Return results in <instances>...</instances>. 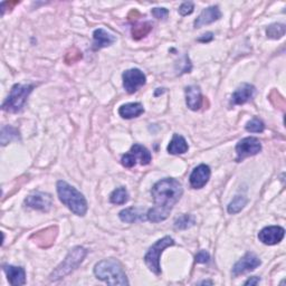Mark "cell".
Returning a JSON list of instances; mask_svg holds the SVG:
<instances>
[{
    "label": "cell",
    "mask_w": 286,
    "mask_h": 286,
    "mask_svg": "<svg viewBox=\"0 0 286 286\" xmlns=\"http://www.w3.org/2000/svg\"><path fill=\"white\" fill-rule=\"evenodd\" d=\"M183 192V186L178 180L166 178L158 181L151 190L155 207L148 211L147 218L152 223L166 221L173 206L180 200Z\"/></svg>",
    "instance_id": "obj_1"
},
{
    "label": "cell",
    "mask_w": 286,
    "mask_h": 286,
    "mask_svg": "<svg viewBox=\"0 0 286 286\" xmlns=\"http://www.w3.org/2000/svg\"><path fill=\"white\" fill-rule=\"evenodd\" d=\"M95 276L110 285H129L122 264L114 258L98 262L94 267Z\"/></svg>",
    "instance_id": "obj_2"
},
{
    "label": "cell",
    "mask_w": 286,
    "mask_h": 286,
    "mask_svg": "<svg viewBox=\"0 0 286 286\" xmlns=\"http://www.w3.org/2000/svg\"><path fill=\"white\" fill-rule=\"evenodd\" d=\"M56 188L59 200L65 206H67L72 212L78 214V216H84L87 211V202L85 197L78 189L63 180L58 181Z\"/></svg>",
    "instance_id": "obj_3"
},
{
    "label": "cell",
    "mask_w": 286,
    "mask_h": 286,
    "mask_svg": "<svg viewBox=\"0 0 286 286\" xmlns=\"http://www.w3.org/2000/svg\"><path fill=\"white\" fill-rule=\"evenodd\" d=\"M87 255V249L82 246H76L73 249H70L65 260L59 264V265L54 269L52 274L49 275V280L51 282H56V280L65 277L66 275L70 274L74 269L78 268L84 258Z\"/></svg>",
    "instance_id": "obj_4"
},
{
    "label": "cell",
    "mask_w": 286,
    "mask_h": 286,
    "mask_svg": "<svg viewBox=\"0 0 286 286\" xmlns=\"http://www.w3.org/2000/svg\"><path fill=\"white\" fill-rule=\"evenodd\" d=\"M32 90H34V85L31 84H15L6 101L3 104L4 111L10 113L21 111Z\"/></svg>",
    "instance_id": "obj_5"
},
{
    "label": "cell",
    "mask_w": 286,
    "mask_h": 286,
    "mask_svg": "<svg viewBox=\"0 0 286 286\" xmlns=\"http://www.w3.org/2000/svg\"><path fill=\"white\" fill-rule=\"evenodd\" d=\"M173 245L174 240L171 237H169V236H166V237L156 241V243L150 247L149 251L147 252L145 256V263L152 273H155L156 275L161 274L160 257L164 249Z\"/></svg>",
    "instance_id": "obj_6"
},
{
    "label": "cell",
    "mask_w": 286,
    "mask_h": 286,
    "mask_svg": "<svg viewBox=\"0 0 286 286\" xmlns=\"http://www.w3.org/2000/svg\"><path fill=\"white\" fill-rule=\"evenodd\" d=\"M262 150L261 141L254 136H248L240 140L236 146V153H237V161L244 160L247 157L256 156Z\"/></svg>",
    "instance_id": "obj_7"
},
{
    "label": "cell",
    "mask_w": 286,
    "mask_h": 286,
    "mask_svg": "<svg viewBox=\"0 0 286 286\" xmlns=\"http://www.w3.org/2000/svg\"><path fill=\"white\" fill-rule=\"evenodd\" d=\"M123 86L129 94H133L134 92L146 84V75L139 68H131L125 70L123 75Z\"/></svg>",
    "instance_id": "obj_8"
},
{
    "label": "cell",
    "mask_w": 286,
    "mask_h": 286,
    "mask_svg": "<svg viewBox=\"0 0 286 286\" xmlns=\"http://www.w3.org/2000/svg\"><path fill=\"white\" fill-rule=\"evenodd\" d=\"M25 205L29 208L36 209V210L48 212L53 206V199L48 194L36 192V194L29 195L26 198Z\"/></svg>",
    "instance_id": "obj_9"
},
{
    "label": "cell",
    "mask_w": 286,
    "mask_h": 286,
    "mask_svg": "<svg viewBox=\"0 0 286 286\" xmlns=\"http://www.w3.org/2000/svg\"><path fill=\"white\" fill-rule=\"evenodd\" d=\"M261 264H262L261 260L254 254V253H247L244 257H241L240 260L235 264L233 267V274L235 276H238V275H241L244 273L254 271V269H256Z\"/></svg>",
    "instance_id": "obj_10"
},
{
    "label": "cell",
    "mask_w": 286,
    "mask_h": 286,
    "mask_svg": "<svg viewBox=\"0 0 286 286\" xmlns=\"http://www.w3.org/2000/svg\"><path fill=\"white\" fill-rule=\"evenodd\" d=\"M285 235L284 228L279 226H269L262 229L258 234V238L265 245H276L283 240Z\"/></svg>",
    "instance_id": "obj_11"
},
{
    "label": "cell",
    "mask_w": 286,
    "mask_h": 286,
    "mask_svg": "<svg viewBox=\"0 0 286 286\" xmlns=\"http://www.w3.org/2000/svg\"><path fill=\"white\" fill-rule=\"evenodd\" d=\"M57 235L58 228L56 226H52L34 234L30 238L35 241L36 245L42 247V248H48V247H51L55 243Z\"/></svg>",
    "instance_id": "obj_12"
},
{
    "label": "cell",
    "mask_w": 286,
    "mask_h": 286,
    "mask_svg": "<svg viewBox=\"0 0 286 286\" xmlns=\"http://www.w3.org/2000/svg\"><path fill=\"white\" fill-rule=\"evenodd\" d=\"M210 168L207 164H200L190 174V185L194 189H201L210 179Z\"/></svg>",
    "instance_id": "obj_13"
},
{
    "label": "cell",
    "mask_w": 286,
    "mask_h": 286,
    "mask_svg": "<svg viewBox=\"0 0 286 286\" xmlns=\"http://www.w3.org/2000/svg\"><path fill=\"white\" fill-rule=\"evenodd\" d=\"M255 92L256 89L254 85L248 83L241 84L238 89L234 92L232 97V103L234 105H241V104H245L252 100L253 96L255 95Z\"/></svg>",
    "instance_id": "obj_14"
},
{
    "label": "cell",
    "mask_w": 286,
    "mask_h": 286,
    "mask_svg": "<svg viewBox=\"0 0 286 286\" xmlns=\"http://www.w3.org/2000/svg\"><path fill=\"white\" fill-rule=\"evenodd\" d=\"M222 17L221 9L218 6H211L202 10V13L198 16V18L195 20V28H200L202 26H206L217 21Z\"/></svg>",
    "instance_id": "obj_15"
},
{
    "label": "cell",
    "mask_w": 286,
    "mask_h": 286,
    "mask_svg": "<svg viewBox=\"0 0 286 286\" xmlns=\"http://www.w3.org/2000/svg\"><path fill=\"white\" fill-rule=\"evenodd\" d=\"M93 40H94L92 45L93 51H100L102 48L111 46L117 41L112 34H110L103 28H98L93 32Z\"/></svg>",
    "instance_id": "obj_16"
},
{
    "label": "cell",
    "mask_w": 286,
    "mask_h": 286,
    "mask_svg": "<svg viewBox=\"0 0 286 286\" xmlns=\"http://www.w3.org/2000/svg\"><path fill=\"white\" fill-rule=\"evenodd\" d=\"M4 272L6 273L9 283L13 286H21L26 284V272L23 267L4 265Z\"/></svg>",
    "instance_id": "obj_17"
},
{
    "label": "cell",
    "mask_w": 286,
    "mask_h": 286,
    "mask_svg": "<svg viewBox=\"0 0 286 286\" xmlns=\"http://www.w3.org/2000/svg\"><path fill=\"white\" fill-rule=\"evenodd\" d=\"M186 103L192 111H197L201 108L202 104V95L201 91L198 86L191 85L186 89Z\"/></svg>",
    "instance_id": "obj_18"
},
{
    "label": "cell",
    "mask_w": 286,
    "mask_h": 286,
    "mask_svg": "<svg viewBox=\"0 0 286 286\" xmlns=\"http://www.w3.org/2000/svg\"><path fill=\"white\" fill-rule=\"evenodd\" d=\"M119 217L122 222L129 223V224H133V223H136V222H142V221H146V219H148L147 214L145 216V213H143L140 210V209H137V208L123 209L122 211H120Z\"/></svg>",
    "instance_id": "obj_19"
},
{
    "label": "cell",
    "mask_w": 286,
    "mask_h": 286,
    "mask_svg": "<svg viewBox=\"0 0 286 286\" xmlns=\"http://www.w3.org/2000/svg\"><path fill=\"white\" fill-rule=\"evenodd\" d=\"M145 112V109L141 103H128L119 109V114L123 119H134L140 117Z\"/></svg>",
    "instance_id": "obj_20"
},
{
    "label": "cell",
    "mask_w": 286,
    "mask_h": 286,
    "mask_svg": "<svg viewBox=\"0 0 286 286\" xmlns=\"http://www.w3.org/2000/svg\"><path fill=\"white\" fill-rule=\"evenodd\" d=\"M189 149L188 143H187L184 136L179 134H174L172 136L171 142L168 146V152L171 155H184Z\"/></svg>",
    "instance_id": "obj_21"
},
{
    "label": "cell",
    "mask_w": 286,
    "mask_h": 286,
    "mask_svg": "<svg viewBox=\"0 0 286 286\" xmlns=\"http://www.w3.org/2000/svg\"><path fill=\"white\" fill-rule=\"evenodd\" d=\"M130 153L132 155V157L135 159V161L137 160V159H139L140 163L142 164V166H147V164H149L152 160L150 151L141 145H134L133 147L131 148Z\"/></svg>",
    "instance_id": "obj_22"
},
{
    "label": "cell",
    "mask_w": 286,
    "mask_h": 286,
    "mask_svg": "<svg viewBox=\"0 0 286 286\" xmlns=\"http://www.w3.org/2000/svg\"><path fill=\"white\" fill-rule=\"evenodd\" d=\"M153 28V25L149 21H146V23H142L139 25H135L132 27L131 32H132V37L135 41H140L142 40L143 37H146L147 35H149L151 30Z\"/></svg>",
    "instance_id": "obj_23"
},
{
    "label": "cell",
    "mask_w": 286,
    "mask_h": 286,
    "mask_svg": "<svg viewBox=\"0 0 286 286\" xmlns=\"http://www.w3.org/2000/svg\"><path fill=\"white\" fill-rule=\"evenodd\" d=\"M19 139V132L13 126H3L2 129V145L6 146L12 141H16Z\"/></svg>",
    "instance_id": "obj_24"
},
{
    "label": "cell",
    "mask_w": 286,
    "mask_h": 286,
    "mask_svg": "<svg viewBox=\"0 0 286 286\" xmlns=\"http://www.w3.org/2000/svg\"><path fill=\"white\" fill-rule=\"evenodd\" d=\"M129 200V194L124 187H120V188L115 189L111 196H110V201L114 205H124V203Z\"/></svg>",
    "instance_id": "obj_25"
},
{
    "label": "cell",
    "mask_w": 286,
    "mask_h": 286,
    "mask_svg": "<svg viewBox=\"0 0 286 286\" xmlns=\"http://www.w3.org/2000/svg\"><path fill=\"white\" fill-rule=\"evenodd\" d=\"M247 201H248V199H247L245 196H240V195L236 196L233 199V201L228 205L227 211L232 214L238 213L239 211H241V209L247 205Z\"/></svg>",
    "instance_id": "obj_26"
},
{
    "label": "cell",
    "mask_w": 286,
    "mask_h": 286,
    "mask_svg": "<svg viewBox=\"0 0 286 286\" xmlns=\"http://www.w3.org/2000/svg\"><path fill=\"white\" fill-rule=\"evenodd\" d=\"M195 224H196L195 216L186 213V214H183L181 217H179L177 221L174 222V228L185 230V229H188L192 226H195Z\"/></svg>",
    "instance_id": "obj_27"
},
{
    "label": "cell",
    "mask_w": 286,
    "mask_h": 286,
    "mask_svg": "<svg viewBox=\"0 0 286 286\" xmlns=\"http://www.w3.org/2000/svg\"><path fill=\"white\" fill-rule=\"evenodd\" d=\"M285 25L283 24H273L267 27L266 29V35L271 40H279L285 35Z\"/></svg>",
    "instance_id": "obj_28"
},
{
    "label": "cell",
    "mask_w": 286,
    "mask_h": 286,
    "mask_svg": "<svg viewBox=\"0 0 286 286\" xmlns=\"http://www.w3.org/2000/svg\"><path fill=\"white\" fill-rule=\"evenodd\" d=\"M82 57H83V55H82V52L80 51V49L76 48V47H73V48H70L69 51L65 54L64 60H65L66 64L70 65V64H74V63L80 62V60L82 59Z\"/></svg>",
    "instance_id": "obj_29"
},
{
    "label": "cell",
    "mask_w": 286,
    "mask_h": 286,
    "mask_svg": "<svg viewBox=\"0 0 286 286\" xmlns=\"http://www.w3.org/2000/svg\"><path fill=\"white\" fill-rule=\"evenodd\" d=\"M245 129L248 132H252V133H262L264 129H265V124L263 123L262 120L254 118L249 122H247Z\"/></svg>",
    "instance_id": "obj_30"
},
{
    "label": "cell",
    "mask_w": 286,
    "mask_h": 286,
    "mask_svg": "<svg viewBox=\"0 0 286 286\" xmlns=\"http://www.w3.org/2000/svg\"><path fill=\"white\" fill-rule=\"evenodd\" d=\"M269 100L273 103V105L277 106L279 109H284L285 106V100L283 98V96L279 95V93L277 91H273L271 94H269Z\"/></svg>",
    "instance_id": "obj_31"
},
{
    "label": "cell",
    "mask_w": 286,
    "mask_h": 286,
    "mask_svg": "<svg viewBox=\"0 0 286 286\" xmlns=\"http://www.w3.org/2000/svg\"><path fill=\"white\" fill-rule=\"evenodd\" d=\"M194 8H195L194 4H192L191 2H186L179 7V14L181 16H188L194 12Z\"/></svg>",
    "instance_id": "obj_32"
},
{
    "label": "cell",
    "mask_w": 286,
    "mask_h": 286,
    "mask_svg": "<svg viewBox=\"0 0 286 286\" xmlns=\"http://www.w3.org/2000/svg\"><path fill=\"white\" fill-rule=\"evenodd\" d=\"M121 162H122L123 164V167L125 168H132V167H134L135 164H136V161H135V159L132 157L131 153H126V155H124L122 157V160H121Z\"/></svg>",
    "instance_id": "obj_33"
},
{
    "label": "cell",
    "mask_w": 286,
    "mask_h": 286,
    "mask_svg": "<svg viewBox=\"0 0 286 286\" xmlns=\"http://www.w3.org/2000/svg\"><path fill=\"white\" fill-rule=\"evenodd\" d=\"M152 15L155 16L157 19L164 20V19L168 18L169 12H168V9H166V8H153L152 9Z\"/></svg>",
    "instance_id": "obj_34"
},
{
    "label": "cell",
    "mask_w": 286,
    "mask_h": 286,
    "mask_svg": "<svg viewBox=\"0 0 286 286\" xmlns=\"http://www.w3.org/2000/svg\"><path fill=\"white\" fill-rule=\"evenodd\" d=\"M209 260H210V255H209L206 251H200L196 255V263L206 264L209 262Z\"/></svg>",
    "instance_id": "obj_35"
},
{
    "label": "cell",
    "mask_w": 286,
    "mask_h": 286,
    "mask_svg": "<svg viewBox=\"0 0 286 286\" xmlns=\"http://www.w3.org/2000/svg\"><path fill=\"white\" fill-rule=\"evenodd\" d=\"M212 38H213V35L211 34V32H207V34L202 35L201 37L198 38V41H199V42H202V43H208V42L212 41Z\"/></svg>",
    "instance_id": "obj_36"
},
{
    "label": "cell",
    "mask_w": 286,
    "mask_h": 286,
    "mask_svg": "<svg viewBox=\"0 0 286 286\" xmlns=\"http://www.w3.org/2000/svg\"><path fill=\"white\" fill-rule=\"evenodd\" d=\"M261 282V279L260 277H257V276H253L251 278H248L245 282V285H257V284H260Z\"/></svg>",
    "instance_id": "obj_37"
},
{
    "label": "cell",
    "mask_w": 286,
    "mask_h": 286,
    "mask_svg": "<svg viewBox=\"0 0 286 286\" xmlns=\"http://www.w3.org/2000/svg\"><path fill=\"white\" fill-rule=\"evenodd\" d=\"M139 17H140V14L135 9L132 10V12L129 14V19L130 20H134V19H137Z\"/></svg>",
    "instance_id": "obj_38"
},
{
    "label": "cell",
    "mask_w": 286,
    "mask_h": 286,
    "mask_svg": "<svg viewBox=\"0 0 286 286\" xmlns=\"http://www.w3.org/2000/svg\"><path fill=\"white\" fill-rule=\"evenodd\" d=\"M200 284H210V285H211L212 282H206V280H203V282H201Z\"/></svg>",
    "instance_id": "obj_39"
}]
</instances>
